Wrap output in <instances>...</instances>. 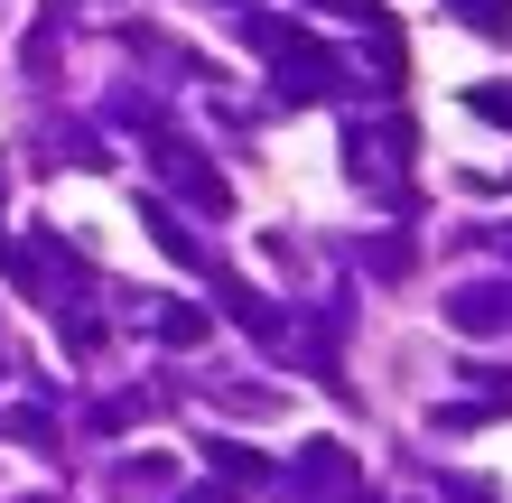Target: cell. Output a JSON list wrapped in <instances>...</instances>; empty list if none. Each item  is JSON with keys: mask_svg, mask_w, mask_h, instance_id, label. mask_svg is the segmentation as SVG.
I'll return each instance as SVG.
<instances>
[{"mask_svg": "<svg viewBox=\"0 0 512 503\" xmlns=\"http://www.w3.org/2000/svg\"><path fill=\"white\" fill-rule=\"evenodd\" d=\"M457 10H466L475 28H512V0H457Z\"/></svg>", "mask_w": 512, "mask_h": 503, "instance_id": "cell-2", "label": "cell"}, {"mask_svg": "<svg viewBox=\"0 0 512 503\" xmlns=\"http://www.w3.org/2000/svg\"><path fill=\"white\" fill-rule=\"evenodd\" d=\"M475 112H485V122H512V84H475V94H466Z\"/></svg>", "mask_w": 512, "mask_h": 503, "instance_id": "cell-1", "label": "cell"}]
</instances>
